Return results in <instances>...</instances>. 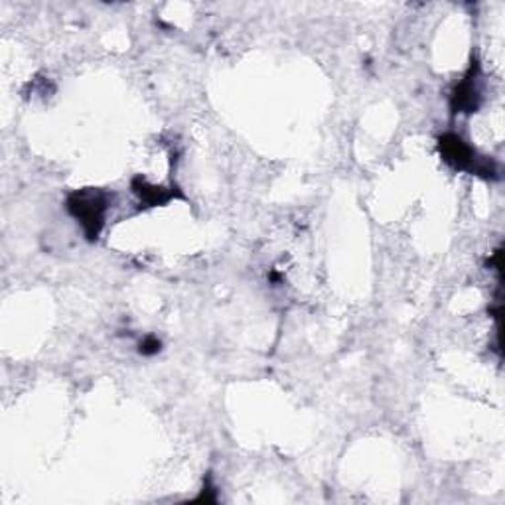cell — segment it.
<instances>
[{
    "label": "cell",
    "mask_w": 505,
    "mask_h": 505,
    "mask_svg": "<svg viewBox=\"0 0 505 505\" xmlns=\"http://www.w3.org/2000/svg\"><path fill=\"white\" fill-rule=\"evenodd\" d=\"M68 207L71 216L81 221L88 237L97 239V236H100V231L103 227V217L107 209L105 195L101 192H93V190L76 192L69 198Z\"/></svg>",
    "instance_id": "cell-1"
},
{
    "label": "cell",
    "mask_w": 505,
    "mask_h": 505,
    "mask_svg": "<svg viewBox=\"0 0 505 505\" xmlns=\"http://www.w3.org/2000/svg\"><path fill=\"white\" fill-rule=\"evenodd\" d=\"M440 154L454 168L470 170L482 176L496 174L494 163H491V160L476 158L470 146H468L460 137H456V134H445V137L440 139Z\"/></svg>",
    "instance_id": "cell-2"
},
{
    "label": "cell",
    "mask_w": 505,
    "mask_h": 505,
    "mask_svg": "<svg viewBox=\"0 0 505 505\" xmlns=\"http://www.w3.org/2000/svg\"><path fill=\"white\" fill-rule=\"evenodd\" d=\"M479 105V88H478V66H472L468 78L456 88L452 107L456 113H474Z\"/></svg>",
    "instance_id": "cell-3"
},
{
    "label": "cell",
    "mask_w": 505,
    "mask_h": 505,
    "mask_svg": "<svg viewBox=\"0 0 505 505\" xmlns=\"http://www.w3.org/2000/svg\"><path fill=\"white\" fill-rule=\"evenodd\" d=\"M158 350H160V342L156 338H149L141 343V353H144V355H153Z\"/></svg>",
    "instance_id": "cell-4"
}]
</instances>
